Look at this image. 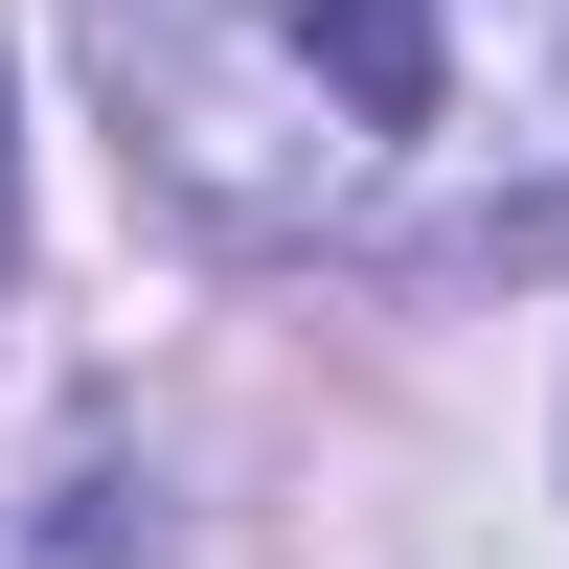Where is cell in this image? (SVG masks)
Returning <instances> with one entry per match:
<instances>
[{"label": "cell", "instance_id": "6da1fadb", "mask_svg": "<svg viewBox=\"0 0 569 569\" xmlns=\"http://www.w3.org/2000/svg\"><path fill=\"white\" fill-rule=\"evenodd\" d=\"M91 91L251 251L569 228V0H91Z\"/></svg>", "mask_w": 569, "mask_h": 569}, {"label": "cell", "instance_id": "7a4b0ae2", "mask_svg": "<svg viewBox=\"0 0 569 569\" xmlns=\"http://www.w3.org/2000/svg\"><path fill=\"white\" fill-rule=\"evenodd\" d=\"M0 273H23V137H0Z\"/></svg>", "mask_w": 569, "mask_h": 569}]
</instances>
